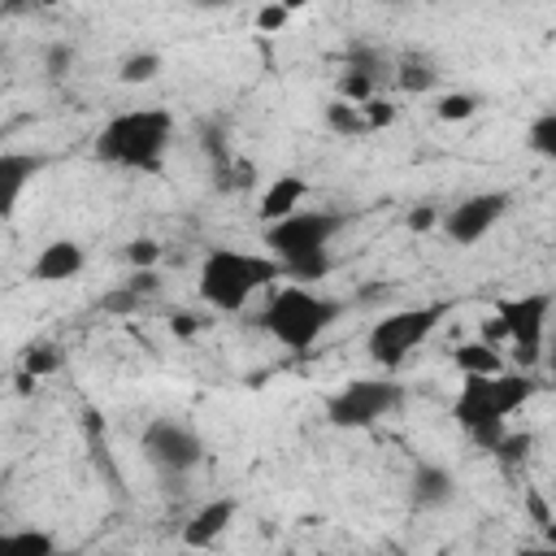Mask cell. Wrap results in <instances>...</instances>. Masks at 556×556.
<instances>
[{"instance_id": "obj_1", "label": "cell", "mask_w": 556, "mask_h": 556, "mask_svg": "<svg viewBox=\"0 0 556 556\" xmlns=\"http://www.w3.org/2000/svg\"><path fill=\"white\" fill-rule=\"evenodd\" d=\"M348 230L343 208H295L278 222H265V252L278 261L282 278L291 282H317L334 269V239Z\"/></svg>"}, {"instance_id": "obj_2", "label": "cell", "mask_w": 556, "mask_h": 556, "mask_svg": "<svg viewBox=\"0 0 556 556\" xmlns=\"http://www.w3.org/2000/svg\"><path fill=\"white\" fill-rule=\"evenodd\" d=\"M539 382L530 369H500V374H460V391L452 400V421L465 430V439L482 452L500 443L508 430V417L534 400Z\"/></svg>"}, {"instance_id": "obj_3", "label": "cell", "mask_w": 556, "mask_h": 556, "mask_svg": "<svg viewBox=\"0 0 556 556\" xmlns=\"http://www.w3.org/2000/svg\"><path fill=\"white\" fill-rule=\"evenodd\" d=\"M174 148V113L143 104V109H122L96 130V161L130 174H156Z\"/></svg>"}, {"instance_id": "obj_4", "label": "cell", "mask_w": 556, "mask_h": 556, "mask_svg": "<svg viewBox=\"0 0 556 556\" xmlns=\"http://www.w3.org/2000/svg\"><path fill=\"white\" fill-rule=\"evenodd\" d=\"M339 317H343V300L317 291L313 282H282V287L274 282L265 308L256 313L261 330L291 352H313Z\"/></svg>"}, {"instance_id": "obj_5", "label": "cell", "mask_w": 556, "mask_h": 556, "mask_svg": "<svg viewBox=\"0 0 556 556\" xmlns=\"http://www.w3.org/2000/svg\"><path fill=\"white\" fill-rule=\"evenodd\" d=\"M282 278L278 261L269 252L248 248H208L200 261V300L217 313H243L261 291H269Z\"/></svg>"}, {"instance_id": "obj_6", "label": "cell", "mask_w": 556, "mask_h": 556, "mask_svg": "<svg viewBox=\"0 0 556 556\" xmlns=\"http://www.w3.org/2000/svg\"><path fill=\"white\" fill-rule=\"evenodd\" d=\"M443 304H417V308H395V313H382L369 334H365V356L382 369V374H395L413 352H421L430 343V334L439 330L443 321Z\"/></svg>"}, {"instance_id": "obj_7", "label": "cell", "mask_w": 556, "mask_h": 556, "mask_svg": "<svg viewBox=\"0 0 556 556\" xmlns=\"http://www.w3.org/2000/svg\"><path fill=\"white\" fill-rule=\"evenodd\" d=\"M139 452L152 465V473L165 482H182L187 473H195L204 465L200 430L191 421H178V417H152L139 430Z\"/></svg>"}, {"instance_id": "obj_8", "label": "cell", "mask_w": 556, "mask_h": 556, "mask_svg": "<svg viewBox=\"0 0 556 556\" xmlns=\"http://www.w3.org/2000/svg\"><path fill=\"white\" fill-rule=\"evenodd\" d=\"M404 404V387L391 378H352L326 395V421L334 430H369Z\"/></svg>"}, {"instance_id": "obj_9", "label": "cell", "mask_w": 556, "mask_h": 556, "mask_svg": "<svg viewBox=\"0 0 556 556\" xmlns=\"http://www.w3.org/2000/svg\"><path fill=\"white\" fill-rule=\"evenodd\" d=\"M495 313H500V334L513 343L517 369H534L543 361V339H547V317H552V291H526V295L500 300Z\"/></svg>"}, {"instance_id": "obj_10", "label": "cell", "mask_w": 556, "mask_h": 556, "mask_svg": "<svg viewBox=\"0 0 556 556\" xmlns=\"http://www.w3.org/2000/svg\"><path fill=\"white\" fill-rule=\"evenodd\" d=\"M508 208H513L508 191H473V195H460L456 204L439 208V230L452 248H473L508 217Z\"/></svg>"}, {"instance_id": "obj_11", "label": "cell", "mask_w": 556, "mask_h": 556, "mask_svg": "<svg viewBox=\"0 0 556 556\" xmlns=\"http://www.w3.org/2000/svg\"><path fill=\"white\" fill-rule=\"evenodd\" d=\"M404 495H408V508L439 513V508H447L456 500V473L447 465H439V460H417L413 473H408Z\"/></svg>"}, {"instance_id": "obj_12", "label": "cell", "mask_w": 556, "mask_h": 556, "mask_svg": "<svg viewBox=\"0 0 556 556\" xmlns=\"http://www.w3.org/2000/svg\"><path fill=\"white\" fill-rule=\"evenodd\" d=\"M239 517V500L235 495H213L204 500L187 521H182V543L187 547H213Z\"/></svg>"}, {"instance_id": "obj_13", "label": "cell", "mask_w": 556, "mask_h": 556, "mask_svg": "<svg viewBox=\"0 0 556 556\" xmlns=\"http://www.w3.org/2000/svg\"><path fill=\"white\" fill-rule=\"evenodd\" d=\"M83 265H87V248H83L78 239H48V243L35 252V261H30V278L52 287V282L78 278Z\"/></svg>"}, {"instance_id": "obj_14", "label": "cell", "mask_w": 556, "mask_h": 556, "mask_svg": "<svg viewBox=\"0 0 556 556\" xmlns=\"http://www.w3.org/2000/svg\"><path fill=\"white\" fill-rule=\"evenodd\" d=\"M43 169V156L35 152H0V222H9L26 195V187L35 182V174Z\"/></svg>"}, {"instance_id": "obj_15", "label": "cell", "mask_w": 556, "mask_h": 556, "mask_svg": "<svg viewBox=\"0 0 556 556\" xmlns=\"http://www.w3.org/2000/svg\"><path fill=\"white\" fill-rule=\"evenodd\" d=\"M304 195H308V178H300L295 169H287V174H278V178L261 191L256 217H261V222H278V217L295 213V208L304 204Z\"/></svg>"}, {"instance_id": "obj_16", "label": "cell", "mask_w": 556, "mask_h": 556, "mask_svg": "<svg viewBox=\"0 0 556 556\" xmlns=\"http://www.w3.org/2000/svg\"><path fill=\"white\" fill-rule=\"evenodd\" d=\"M343 70H356V74H365V78H369L378 91H387V87H391L395 56H391L382 43L356 39V43H348V48H343Z\"/></svg>"}, {"instance_id": "obj_17", "label": "cell", "mask_w": 556, "mask_h": 556, "mask_svg": "<svg viewBox=\"0 0 556 556\" xmlns=\"http://www.w3.org/2000/svg\"><path fill=\"white\" fill-rule=\"evenodd\" d=\"M391 87H400L404 96H426L439 87V65L426 52H404V56H395Z\"/></svg>"}, {"instance_id": "obj_18", "label": "cell", "mask_w": 556, "mask_h": 556, "mask_svg": "<svg viewBox=\"0 0 556 556\" xmlns=\"http://www.w3.org/2000/svg\"><path fill=\"white\" fill-rule=\"evenodd\" d=\"M452 365H456L460 374H500V369H508L504 352H500L491 339H469V343H456V348H452Z\"/></svg>"}, {"instance_id": "obj_19", "label": "cell", "mask_w": 556, "mask_h": 556, "mask_svg": "<svg viewBox=\"0 0 556 556\" xmlns=\"http://www.w3.org/2000/svg\"><path fill=\"white\" fill-rule=\"evenodd\" d=\"M326 130L339 135V139H365V135H369L361 104H352V100H343V96H330V100H326Z\"/></svg>"}, {"instance_id": "obj_20", "label": "cell", "mask_w": 556, "mask_h": 556, "mask_svg": "<svg viewBox=\"0 0 556 556\" xmlns=\"http://www.w3.org/2000/svg\"><path fill=\"white\" fill-rule=\"evenodd\" d=\"M161 70H165L161 52L139 48V52L122 56V65H117V83H122V87H148V83H156V78H161Z\"/></svg>"}, {"instance_id": "obj_21", "label": "cell", "mask_w": 556, "mask_h": 556, "mask_svg": "<svg viewBox=\"0 0 556 556\" xmlns=\"http://www.w3.org/2000/svg\"><path fill=\"white\" fill-rule=\"evenodd\" d=\"M0 552H35V556H52L56 539L48 530H0Z\"/></svg>"}, {"instance_id": "obj_22", "label": "cell", "mask_w": 556, "mask_h": 556, "mask_svg": "<svg viewBox=\"0 0 556 556\" xmlns=\"http://www.w3.org/2000/svg\"><path fill=\"white\" fill-rule=\"evenodd\" d=\"M526 148H530L534 156H543V161H556V109H543V113L530 122Z\"/></svg>"}, {"instance_id": "obj_23", "label": "cell", "mask_w": 556, "mask_h": 556, "mask_svg": "<svg viewBox=\"0 0 556 556\" xmlns=\"http://www.w3.org/2000/svg\"><path fill=\"white\" fill-rule=\"evenodd\" d=\"M530 447H534V434H530V430H504L500 443L491 447V456H495L504 469H517V465L530 460Z\"/></svg>"}, {"instance_id": "obj_24", "label": "cell", "mask_w": 556, "mask_h": 556, "mask_svg": "<svg viewBox=\"0 0 556 556\" xmlns=\"http://www.w3.org/2000/svg\"><path fill=\"white\" fill-rule=\"evenodd\" d=\"M56 369H61V348L56 343H30L22 352V374L26 378H48Z\"/></svg>"}, {"instance_id": "obj_25", "label": "cell", "mask_w": 556, "mask_h": 556, "mask_svg": "<svg viewBox=\"0 0 556 556\" xmlns=\"http://www.w3.org/2000/svg\"><path fill=\"white\" fill-rule=\"evenodd\" d=\"M473 113H478V96H469V91H443L434 104L439 122H469Z\"/></svg>"}, {"instance_id": "obj_26", "label": "cell", "mask_w": 556, "mask_h": 556, "mask_svg": "<svg viewBox=\"0 0 556 556\" xmlns=\"http://www.w3.org/2000/svg\"><path fill=\"white\" fill-rule=\"evenodd\" d=\"M161 252H165V248H161L156 239H148V235H139V239H130V243L122 248V256H126L130 269H152V265L161 261Z\"/></svg>"}, {"instance_id": "obj_27", "label": "cell", "mask_w": 556, "mask_h": 556, "mask_svg": "<svg viewBox=\"0 0 556 556\" xmlns=\"http://www.w3.org/2000/svg\"><path fill=\"white\" fill-rule=\"evenodd\" d=\"M143 304H148V300H143V295H139V291H130V287H126V282H122V287H113V291H104V295H100V308H104V313H113V317H126V313H139V308H143Z\"/></svg>"}, {"instance_id": "obj_28", "label": "cell", "mask_w": 556, "mask_h": 556, "mask_svg": "<svg viewBox=\"0 0 556 556\" xmlns=\"http://www.w3.org/2000/svg\"><path fill=\"white\" fill-rule=\"evenodd\" d=\"M361 113H365V126H369V135H374V130H382V126H391V122L400 117V109H395L387 96H369V100L361 104Z\"/></svg>"}, {"instance_id": "obj_29", "label": "cell", "mask_w": 556, "mask_h": 556, "mask_svg": "<svg viewBox=\"0 0 556 556\" xmlns=\"http://www.w3.org/2000/svg\"><path fill=\"white\" fill-rule=\"evenodd\" d=\"M287 22H291V13H287V9L278 4V0H269V4H265V9L256 13V26H261L265 35H274V30H282Z\"/></svg>"}, {"instance_id": "obj_30", "label": "cell", "mask_w": 556, "mask_h": 556, "mask_svg": "<svg viewBox=\"0 0 556 556\" xmlns=\"http://www.w3.org/2000/svg\"><path fill=\"white\" fill-rule=\"evenodd\" d=\"M439 226V208L434 204H417L413 213H408V230L413 235H426V230H434Z\"/></svg>"}, {"instance_id": "obj_31", "label": "cell", "mask_w": 556, "mask_h": 556, "mask_svg": "<svg viewBox=\"0 0 556 556\" xmlns=\"http://www.w3.org/2000/svg\"><path fill=\"white\" fill-rule=\"evenodd\" d=\"M70 65H74V48H70V43H52V48H48V74L61 78Z\"/></svg>"}, {"instance_id": "obj_32", "label": "cell", "mask_w": 556, "mask_h": 556, "mask_svg": "<svg viewBox=\"0 0 556 556\" xmlns=\"http://www.w3.org/2000/svg\"><path fill=\"white\" fill-rule=\"evenodd\" d=\"M169 330H174V334H195V317L174 313V317H169Z\"/></svg>"}, {"instance_id": "obj_33", "label": "cell", "mask_w": 556, "mask_h": 556, "mask_svg": "<svg viewBox=\"0 0 556 556\" xmlns=\"http://www.w3.org/2000/svg\"><path fill=\"white\" fill-rule=\"evenodd\" d=\"M191 4H195V9H230L235 0H191Z\"/></svg>"}, {"instance_id": "obj_34", "label": "cell", "mask_w": 556, "mask_h": 556, "mask_svg": "<svg viewBox=\"0 0 556 556\" xmlns=\"http://www.w3.org/2000/svg\"><path fill=\"white\" fill-rule=\"evenodd\" d=\"M287 13H295V9H304V4H313V0H278Z\"/></svg>"}, {"instance_id": "obj_35", "label": "cell", "mask_w": 556, "mask_h": 556, "mask_svg": "<svg viewBox=\"0 0 556 556\" xmlns=\"http://www.w3.org/2000/svg\"><path fill=\"white\" fill-rule=\"evenodd\" d=\"M30 4H39V9H52V4H61V0H30Z\"/></svg>"}, {"instance_id": "obj_36", "label": "cell", "mask_w": 556, "mask_h": 556, "mask_svg": "<svg viewBox=\"0 0 556 556\" xmlns=\"http://www.w3.org/2000/svg\"><path fill=\"white\" fill-rule=\"evenodd\" d=\"M0 61H4V43H0Z\"/></svg>"}]
</instances>
